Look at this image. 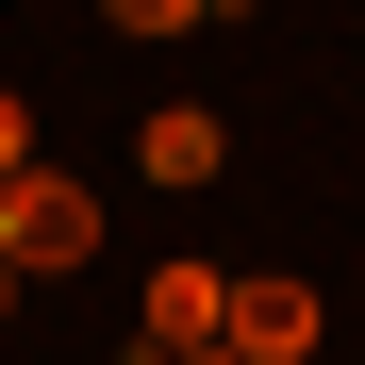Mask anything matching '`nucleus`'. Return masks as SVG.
Returning <instances> with one entry per match:
<instances>
[{
    "label": "nucleus",
    "instance_id": "423d86ee",
    "mask_svg": "<svg viewBox=\"0 0 365 365\" xmlns=\"http://www.w3.org/2000/svg\"><path fill=\"white\" fill-rule=\"evenodd\" d=\"M0 316H17V266H0Z\"/></svg>",
    "mask_w": 365,
    "mask_h": 365
},
{
    "label": "nucleus",
    "instance_id": "39448f33",
    "mask_svg": "<svg viewBox=\"0 0 365 365\" xmlns=\"http://www.w3.org/2000/svg\"><path fill=\"white\" fill-rule=\"evenodd\" d=\"M17 166H34V100L0 83V182H17Z\"/></svg>",
    "mask_w": 365,
    "mask_h": 365
},
{
    "label": "nucleus",
    "instance_id": "f257e3e1",
    "mask_svg": "<svg viewBox=\"0 0 365 365\" xmlns=\"http://www.w3.org/2000/svg\"><path fill=\"white\" fill-rule=\"evenodd\" d=\"M0 266H17V282L100 266V182L83 166H17V182H0Z\"/></svg>",
    "mask_w": 365,
    "mask_h": 365
},
{
    "label": "nucleus",
    "instance_id": "0eeeda50",
    "mask_svg": "<svg viewBox=\"0 0 365 365\" xmlns=\"http://www.w3.org/2000/svg\"><path fill=\"white\" fill-rule=\"evenodd\" d=\"M200 365H232V349H200Z\"/></svg>",
    "mask_w": 365,
    "mask_h": 365
},
{
    "label": "nucleus",
    "instance_id": "f03ea898",
    "mask_svg": "<svg viewBox=\"0 0 365 365\" xmlns=\"http://www.w3.org/2000/svg\"><path fill=\"white\" fill-rule=\"evenodd\" d=\"M216 316H232V282H216V266H150V299H133V365H200Z\"/></svg>",
    "mask_w": 365,
    "mask_h": 365
},
{
    "label": "nucleus",
    "instance_id": "20e7f679",
    "mask_svg": "<svg viewBox=\"0 0 365 365\" xmlns=\"http://www.w3.org/2000/svg\"><path fill=\"white\" fill-rule=\"evenodd\" d=\"M133 166H150V182H216V166H232V133H216L200 100H166L150 133H133Z\"/></svg>",
    "mask_w": 365,
    "mask_h": 365
},
{
    "label": "nucleus",
    "instance_id": "7ed1b4c3",
    "mask_svg": "<svg viewBox=\"0 0 365 365\" xmlns=\"http://www.w3.org/2000/svg\"><path fill=\"white\" fill-rule=\"evenodd\" d=\"M216 349H232V365H299V349H316V282H282V266H266V282H232Z\"/></svg>",
    "mask_w": 365,
    "mask_h": 365
}]
</instances>
